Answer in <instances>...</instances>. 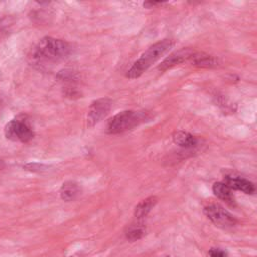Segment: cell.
Here are the masks:
<instances>
[{
	"mask_svg": "<svg viewBox=\"0 0 257 257\" xmlns=\"http://www.w3.org/2000/svg\"><path fill=\"white\" fill-rule=\"evenodd\" d=\"M71 51L69 43L50 36L39 40L32 51V61L40 66L57 63L65 59Z\"/></svg>",
	"mask_w": 257,
	"mask_h": 257,
	"instance_id": "1",
	"label": "cell"
},
{
	"mask_svg": "<svg viewBox=\"0 0 257 257\" xmlns=\"http://www.w3.org/2000/svg\"><path fill=\"white\" fill-rule=\"evenodd\" d=\"M159 4H162V2H156V1H147V2H144V6L147 7V8H152L156 5H159Z\"/></svg>",
	"mask_w": 257,
	"mask_h": 257,
	"instance_id": "17",
	"label": "cell"
},
{
	"mask_svg": "<svg viewBox=\"0 0 257 257\" xmlns=\"http://www.w3.org/2000/svg\"><path fill=\"white\" fill-rule=\"evenodd\" d=\"M162 257H170V256H162Z\"/></svg>",
	"mask_w": 257,
	"mask_h": 257,
	"instance_id": "19",
	"label": "cell"
},
{
	"mask_svg": "<svg viewBox=\"0 0 257 257\" xmlns=\"http://www.w3.org/2000/svg\"><path fill=\"white\" fill-rule=\"evenodd\" d=\"M209 256L210 257H228L227 253L219 248H213L209 251Z\"/></svg>",
	"mask_w": 257,
	"mask_h": 257,
	"instance_id": "16",
	"label": "cell"
},
{
	"mask_svg": "<svg viewBox=\"0 0 257 257\" xmlns=\"http://www.w3.org/2000/svg\"><path fill=\"white\" fill-rule=\"evenodd\" d=\"M190 61L192 64L198 66V67H215L219 64V60L209 54H206L204 52H194L192 55Z\"/></svg>",
	"mask_w": 257,
	"mask_h": 257,
	"instance_id": "9",
	"label": "cell"
},
{
	"mask_svg": "<svg viewBox=\"0 0 257 257\" xmlns=\"http://www.w3.org/2000/svg\"><path fill=\"white\" fill-rule=\"evenodd\" d=\"M111 108V100L108 98H99L94 100L87 112V124L93 126L102 120L109 112Z\"/></svg>",
	"mask_w": 257,
	"mask_h": 257,
	"instance_id": "6",
	"label": "cell"
},
{
	"mask_svg": "<svg viewBox=\"0 0 257 257\" xmlns=\"http://www.w3.org/2000/svg\"><path fill=\"white\" fill-rule=\"evenodd\" d=\"M4 166H5V165H4L3 161H1V160H0V170H1V169H3V168H4Z\"/></svg>",
	"mask_w": 257,
	"mask_h": 257,
	"instance_id": "18",
	"label": "cell"
},
{
	"mask_svg": "<svg viewBox=\"0 0 257 257\" xmlns=\"http://www.w3.org/2000/svg\"><path fill=\"white\" fill-rule=\"evenodd\" d=\"M4 135L10 141L27 143L33 138L34 133L26 119L15 118L5 125Z\"/></svg>",
	"mask_w": 257,
	"mask_h": 257,
	"instance_id": "4",
	"label": "cell"
},
{
	"mask_svg": "<svg viewBox=\"0 0 257 257\" xmlns=\"http://www.w3.org/2000/svg\"><path fill=\"white\" fill-rule=\"evenodd\" d=\"M224 184H226L231 190H238L245 194H253L255 192V185L240 176L226 175L224 177Z\"/></svg>",
	"mask_w": 257,
	"mask_h": 257,
	"instance_id": "8",
	"label": "cell"
},
{
	"mask_svg": "<svg viewBox=\"0 0 257 257\" xmlns=\"http://www.w3.org/2000/svg\"><path fill=\"white\" fill-rule=\"evenodd\" d=\"M174 44L175 41L173 39L166 38L150 46L127 70L126 77L131 79L140 77L153 63H155L166 52H168L174 46Z\"/></svg>",
	"mask_w": 257,
	"mask_h": 257,
	"instance_id": "2",
	"label": "cell"
},
{
	"mask_svg": "<svg viewBox=\"0 0 257 257\" xmlns=\"http://www.w3.org/2000/svg\"><path fill=\"white\" fill-rule=\"evenodd\" d=\"M151 115L148 111L124 110L112 116L106 125L108 134H119L128 131L139 124L149 120Z\"/></svg>",
	"mask_w": 257,
	"mask_h": 257,
	"instance_id": "3",
	"label": "cell"
},
{
	"mask_svg": "<svg viewBox=\"0 0 257 257\" xmlns=\"http://www.w3.org/2000/svg\"><path fill=\"white\" fill-rule=\"evenodd\" d=\"M173 141L180 147L183 148H192L197 145V138L193 136L191 133L186 131H176L173 134Z\"/></svg>",
	"mask_w": 257,
	"mask_h": 257,
	"instance_id": "10",
	"label": "cell"
},
{
	"mask_svg": "<svg viewBox=\"0 0 257 257\" xmlns=\"http://www.w3.org/2000/svg\"><path fill=\"white\" fill-rule=\"evenodd\" d=\"M212 190H213L214 195L217 196L219 199L225 201L226 203H228L230 205L235 204V198L232 193V190L223 182L214 183Z\"/></svg>",
	"mask_w": 257,
	"mask_h": 257,
	"instance_id": "11",
	"label": "cell"
},
{
	"mask_svg": "<svg viewBox=\"0 0 257 257\" xmlns=\"http://www.w3.org/2000/svg\"><path fill=\"white\" fill-rule=\"evenodd\" d=\"M23 168L27 171H30V172H37V173H40V172H43V171H46L47 170V166L43 165V164H38V163H29V164H26L25 166H23Z\"/></svg>",
	"mask_w": 257,
	"mask_h": 257,
	"instance_id": "15",
	"label": "cell"
},
{
	"mask_svg": "<svg viewBox=\"0 0 257 257\" xmlns=\"http://www.w3.org/2000/svg\"><path fill=\"white\" fill-rule=\"evenodd\" d=\"M157 204V198L155 196H151L149 198H146L145 200L141 201L135 208V217L137 220H142L145 218L149 212L154 208V206Z\"/></svg>",
	"mask_w": 257,
	"mask_h": 257,
	"instance_id": "12",
	"label": "cell"
},
{
	"mask_svg": "<svg viewBox=\"0 0 257 257\" xmlns=\"http://www.w3.org/2000/svg\"><path fill=\"white\" fill-rule=\"evenodd\" d=\"M145 231L146 229L143 222L141 220H137V222L132 223L127 227L125 231V235L130 241H137L145 235Z\"/></svg>",
	"mask_w": 257,
	"mask_h": 257,
	"instance_id": "14",
	"label": "cell"
},
{
	"mask_svg": "<svg viewBox=\"0 0 257 257\" xmlns=\"http://www.w3.org/2000/svg\"><path fill=\"white\" fill-rule=\"evenodd\" d=\"M194 52L195 51L191 48H182L178 51H175L174 53L170 54L167 58H165L161 62L158 69L160 71H166V70L172 68L175 65H178V64L183 63L187 60H190L192 55L194 54Z\"/></svg>",
	"mask_w": 257,
	"mask_h": 257,
	"instance_id": "7",
	"label": "cell"
},
{
	"mask_svg": "<svg viewBox=\"0 0 257 257\" xmlns=\"http://www.w3.org/2000/svg\"><path fill=\"white\" fill-rule=\"evenodd\" d=\"M79 192H80V189L78 185L74 182L68 181L63 183L60 188V197L63 201L69 202L74 200L78 196Z\"/></svg>",
	"mask_w": 257,
	"mask_h": 257,
	"instance_id": "13",
	"label": "cell"
},
{
	"mask_svg": "<svg viewBox=\"0 0 257 257\" xmlns=\"http://www.w3.org/2000/svg\"><path fill=\"white\" fill-rule=\"evenodd\" d=\"M204 214L216 226L227 229L236 225L237 220L219 204H210L204 208Z\"/></svg>",
	"mask_w": 257,
	"mask_h": 257,
	"instance_id": "5",
	"label": "cell"
}]
</instances>
